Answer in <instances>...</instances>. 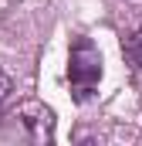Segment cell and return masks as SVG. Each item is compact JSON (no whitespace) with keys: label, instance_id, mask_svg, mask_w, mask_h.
Listing matches in <instances>:
<instances>
[{"label":"cell","instance_id":"obj_4","mask_svg":"<svg viewBox=\"0 0 142 146\" xmlns=\"http://www.w3.org/2000/svg\"><path fill=\"white\" fill-rule=\"evenodd\" d=\"M10 92H14V82H10V78H7V75L0 72V106H3V102H7V99H10Z\"/></svg>","mask_w":142,"mask_h":146},{"label":"cell","instance_id":"obj_1","mask_svg":"<svg viewBox=\"0 0 142 146\" xmlns=\"http://www.w3.org/2000/svg\"><path fill=\"white\" fill-rule=\"evenodd\" d=\"M68 78H71V92L78 102H88L98 88L102 78V54L91 44V37H78L71 44V58H68Z\"/></svg>","mask_w":142,"mask_h":146},{"label":"cell","instance_id":"obj_3","mask_svg":"<svg viewBox=\"0 0 142 146\" xmlns=\"http://www.w3.org/2000/svg\"><path fill=\"white\" fill-rule=\"evenodd\" d=\"M125 58H129L135 68H142V27L132 31V37L125 41Z\"/></svg>","mask_w":142,"mask_h":146},{"label":"cell","instance_id":"obj_2","mask_svg":"<svg viewBox=\"0 0 142 146\" xmlns=\"http://www.w3.org/2000/svg\"><path fill=\"white\" fill-rule=\"evenodd\" d=\"M20 119H24V126L31 129L34 139H51V133H54V115H51V109H44L37 102H27L20 109Z\"/></svg>","mask_w":142,"mask_h":146}]
</instances>
